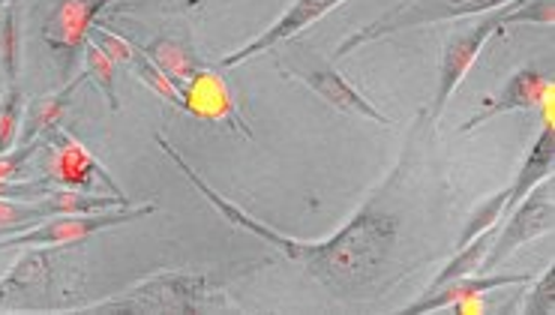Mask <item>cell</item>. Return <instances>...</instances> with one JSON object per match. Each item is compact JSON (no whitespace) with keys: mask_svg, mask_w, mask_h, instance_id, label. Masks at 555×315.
Wrapping results in <instances>:
<instances>
[{"mask_svg":"<svg viewBox=\"0 0 555 315\" xmlns=\"http://www.w3.org/2000/svg\"><path fill=\"white\" fill-rule=\"evenodd\" d=\"M22 111H25V100L15 84L3 88L0 96V154L13 150L18 145V130H22Z\"/></svg>","mask_w":555,"mask_h":315,"instance_id":"cell-19","label":"cell"},{"mask_svg":"<svg viewBox=\"0 0 555 315\" xmlns=\"http://www.w3.org/2000/svg\"><path fill=\"white\" fill-rule=\"evenodd\" d=\"M529 283V274H465L456 276V279H448L441 283L439 289L424 291L414 303L405 306V313H436V310H448L451 303L463 301V298H480L492 289H511V286H526Z\"/></svg>","mask_w":555,"mask_h":315,"instance_id":"cell-13","label":"cell"},{"mask_svg":"<svg viewBox=\"0 0 555 315\" xmlns=\"http://www.w3.org/2000/svg\"><path fill=\"white\" fill-rule=\"evenodd\" d=\"M504 3H511V0H409V3H400L385 15H378L375 22L363 25L361 30L349 34L346 40L339 42L334 61L346 57V54L361 49L366 42L385 40V37H393V34H402V30H412V27L421 25H439V22H451V18L490 13V10L504 6Z\"/></svg>","mask_w":555,"mask_h":315,"instance_id":"cell-4","label":"cell"},{"mask_svg":"<svg viewBox=\"0 0 555 315\" xmlns=\"http://www.w3.org/2000/svg\"><path fill=\"white\" fill-rule=\"evenodd\" d=\"M156 145L159 150L171 157V162L183 171V178L202 193L205 201H210L214 208L220 210V216H225V223L234 228H244L249 235L268 240L271 247L283 252L288 262L304 264V271L322 286L327 294L343 298V301H358L373 294L382 271L388 267L397 237H400V210L393 205V193L400 186L402 174L412 162V147L402 150L400 162L390 169L385 178V184L375 189L373 196L363 201L361 208L351 213V220L339 232H334L324 240H297V237L280 235L273 232L271 225L259 223L256 216H249L244 208H237L234 201L222 198L214 186L207 184L205 178L186 162V159L175 150V145L168 142L163 132H156Z\"/></svg>","mask_w":555,"mask_h":315,"instance_id":"cell-1","label":"cell"},{"mask_svg":"<svg viewBox=\"0 0 555 315\" xmlns=\"http://www.w3.org/2000/svg\"><path fill=\"white\" fill-rule=\"evenodd\" d=\"M526 310L529 313H553L555 310V267L550 264V271L541 276V283L534 286L529 298H526Z\"/></svg>","mask_w":555,"mask_h":315,"instance_id":"cell-27","label":"cell"},{"mask_svg":"<svg viewBox=\"0 0 555 315\" xmlns=\"http://www.w3.org/2000/svg\"><path fill=\"white\" fill-rule=\"evenodd\" d=\"M37 150H39V142H30V145H15L13 150L0 154V184H13V181H22L27 159L34 157Z\"/></svg>","mask_w":555,"mask_h":315,"instance_id":"cell-25","label":"cell"},{"mask_svg":"<svg viewBox=\"0 0 555 315\" xmlns=\"http://www.w3.org/2000/svg\"><path fill=\"white\" fill-rule=\"evenodd\" d=\"M18 10L10 3L0 13V73L7 84H15V73H18Z\"/></svg>","mask_w":555,"mask_h":315,"instance_id":"cell-20","label":"cell"},{"mask_svg":"<svg viewBox=\"0 0 555 315\" xmlns=\"http://www.w3.org/2000/svg\"><path fill=\"white\" fill-rule=\"evenodd\" d=\"M514 22H534V25L553 27L555 22L553 0H522V3L514 6L511 15H507V25H514Z\"/></svg>","mask_w":555,"mask_h":315,"instance_id":"cell-26","label":"cell"},{"mask_svg":"<svg viewBox=\"0 0 555 315\" xmlns=\"http://www.w3.org/2000/svg\"><path fill=\"white\" fill-rule=\"evenodd\" d=\"M46 139H49V162H46L49 184L64 186V189H85V193H93L96 184H103L112 196H127L120 193V186L105 171L103 162L93 157L73 132L54 127Z\"/></svg>","mask_w":555,"mask_h":315,"instance_id":"cell-7","label":"cell"},{"mask_svg":"<svg viewBox=\"0 0 555 315\" xmlns=\"http://www.w3.org/2000/svg\"><path fill=\"white\" fill-rule=\"evenodd\" d=\"M117 0H61L54 6L52 18L46 22L42 37L52 45V52L69 66L76 61V54L85 49V42L91 37V27L96 15L103 13L105 6H112Z\"/></svg>","mask_w":555,"mask_h":315,"instance_id":"cell-12","label":"cell"},{"mask_svg":"<svg viewBox=\"0 0 555 315\" xmlns=\"http://www.w3.org/2000/svg\"><path fill=\"white\" fill-rule=\"evenodd\" d=\"M88 79L85 73H78L76 79L64 84L57 93L49 96H37L25 105L22 111V130H18V145H30V142H42L54 127H61V120L73 105V93L78 91V84Z\"/></svg>","mask_w":555,"mask_h":315,"instance_id":"cell-14","label":"cell"},{"mask_svg":"<svg viewBox=\"0 0 555 315\" xmlns=\"http://www.w3.org/2000/svg\"><path fill=\"white\" fill-rule=\"evenodd\" d=\"M504 201H507V186L499 189L495 196L487 198V201H480L478 208L472 210V216L465 220V228H463V235H460V244H456V247H465V244H468L475 235H480L483 228H490V225L499 223V220H502Z\"/></svg>","mask_w":555,"mask_h":315,"instance_id":"cell-22","label":"cell"},{"mask_svg":"<svg viewBox=\"0 0 555 315\" xmlns=\"http://www.w3.org/2000/svg\"><path fill=\"white\" fill-rule=\"evenodd\" d=\"M343 3H346V0H295V3H292L264 34H259L256 40H249L246 45H241L237 52L225 54V57H222V66H225V69H234V66L253 61L256 54L280 49V45H285L288 40H295L297 34L310 30L315 22H322L324 15L334 13L336 6H343Z\"/></svg>","mask_w":555,"mask_h":315,"instance_id":"cell-10","label":"cell"},{"mask_svg":"<svg viewBox=\"0 0 555 315\" xmlns=\"http://www.w3.org/2000/svg\"><path fill=\"white\" fill-rule=\"evenodd\" d=\"M39 208L46 216H54V213H96V210H112V208H130V198L127 196H93V193H85V189H49Z\"/></svg>","mask_w":555,"mask_h":315,"instance_id":"cell-17","label":"cell"},{"mask_svg":"<svg viewBox=\"0 0 555 315\" xmlns=\"http://www.w3.org/2000/svg\"><path fill=\"white\" fill-rule=\"evenodd\" d=\"M220 286L207 274L193 271H163L135 283L124 294H112L105 301L91 303V313H198L217 303Z\"/></svg>","mask_w":555,"mask_h":315,"instance_id":"cell-2","label":"cell"},{"mask_svg":"<svg viewBox=\"0 0 555 315\" xmlns=\"http://www.w3.org/2000/svg\"><path fill=\"white\" fill-rule=\"evenodd\" d=\"M156 213V205H142V208H112L96 210V213H54L52 220L18 228L13 237L0 240V250H25V247H66V244H81L96 232L115 228V225L144 220Z\"/></svg>","mask_w":555,"mask_h":315,"instance_id":"cell-6","label":"cell"},{"mask_svg":"<svg viewBox=\"0 0 555 315\" xmlns=\"http://www.w3.org/2000/svg\"><path fill=\"white\" fill-rule=\"evenodd\" d=\"M280 69L288 79H297L304 88H310L322 103H327L336 111L349 115V118L373 120L382 127H393V120L388 115H382L358 88H351L349 81L336 73L334 61H327L322 54H315L307 45H295V52L280 54Z\"/></svg>","mask_w":555,"mask_h":315,"instance_id":"cell-5","label":"cell"},{"mask_svg":"<svg viewBox=\"0 0 555 315\" xmlns=\"http://www.w3.org/2000/svg\"><path fill=\"white\" fill-rule=\"evenodd\" d=\"M451 306H453V313H460V315L483 313V310H487V303H483V294H480V298H463V301L451 303Z\"/></svg>","mask_w":555,"mask_h":315,"instance_id":"cell-28","label":"cell"},{"mask_svg":"<svg viewBox=\"0 0 555 315\" xmlns=\"http://www.w3.org/2000/svg\"><path fill=\"white\" fill-rule=\"evenodd\" d=\"M522 0H511L504 6H495L492 13H480L478 22L472 25L456 27L451 37L444 40V52H441V66H439V88H436V100H433V108H429V123L436 127L444 111V105L451 103V96L456 93V88L463 84V79L472 73V66L480 57V52L487 49V42L495 37V34H504L507 27V15L514 6H519Z\"/></svg>","mask_w":555,"mask_h":315,"instance_id":"cell-3","label":"cell"},{"mask_svg":"<svg viewBox=\"0 0 555 315\" xmlns=\"http://www.w3.org/2000/svg\"><path fill=\"white\" fill-rule=\"evenodd\" d=\"M88 40H91L115 66H130L132 61H135V54H139V49H135L132 42H127L120 34H115V30H108V27L103 25H93Z\"/></svg>","mask_w":555,"mask_h":315,"instance_id":"cell-23","label":"cell"},{"mask_svg":"<svg viewBox=\"0 0 555 315\" xmlns=\"http://www.w3.org/2000/svg\"><path fill=\"white\" fill-rule=\"evenodd\" d=\"M553 178H550V184L541 181V184L531 189L529 196L519 201L517 208L504 216V225H499V235L492 240L490 252L483 255L480 267L492 271V267H499L502 259H507L517 247L529 244L531 237L553 235Z\"/></svg>","mask_w":555,"mask_h":315,"instance_id":"cell-8","label":"cell"},{"mask_svg":"<svg viewBox=\"0 0 555 315\" xmlns=\"http://www.w3.org/2000/svg\"><path fill=\"white\" fill-rule=\"evenodd\" d=\"M46 213L34 201H18V198H0V228H27L39 223Z\"/></svg>","mask_w":555,"mask_h":315,"instance_id":"cell-24","label":"cell"},{"mask_svg":"<svg viewBox=\"0 0 555 315\" xmlns=\"http://www.w3.org/2000/svg\"><path fill=\"white\" fill-rule=\"evenodd\" d=\"M181 93V111L193 115L195 120H205V123H222L232 132H241L246 142H253V130H249V123H246L241 108L234 103L232 88H229V81H225L220 69L202 66L193 79L183 84Z\"/></svg>","mask_w":555,"mask_h":315,"instance_id":"cell-9","label":"cell"},{"mask_svg":"<svg viewBox=\"0 0 555 315\" xmlns=\"http://www.w3.org/2000/svg\"><path fill=\"white\" fill-rule=\"evenodd\" d=\"M81 57H85V76L103 91L105 103H108V111L117 115V108H120V100H117V66L112 64L91 40L85 42Z\"/></svg>","mask_w":555,"mask_h":315,"instance_id":"cell-18","label":"cell"},{"mask_svg":"<svg viewBox=\"0 0 555 315\" xmlns=\"http://www.w3.org/2000/svg\"><path fill=\"white\" fill-rule=\"evenodd\" d=\"M210 0H168V10H195V6H205Z\"/></svg>","mask_w":555,"mask_h":315,"instance_id":"cell-29","label":"cell"},{"mask_svg":"<svg viewBox=\"0 0 555 315\" xmlns=\"http://www.w3.org/2000/svg\"><path fill=\"white\" fill-rule=\"evenodd\" d=\"M144 57L154 66H159L168 79L181 84V88L205 66L198 52L193 49V42L183 40V37H156V40L144 45Z\"/></svg>","mask_w":555,"mask_h":315,"instance_id":"cell-15","label":"cell"},{"mask_svg":"<svg viewBox=\"0 0 555 315\" xmlns=\"http://www.w3.org/2000/svg\"><path fill=\"white\" fill-rule=\"evenodd\" d=\"M22 259L13 264V271L0 283V298L18 294V291L46 289L52 279V250L57 247H25Z\"/></svg>","mask_w":555,"mask_h":315,"instance_id":"cell-16","label":"cell"},{"mask_svg":"<svg viewBox=\"0 0 555 315\" xmlns=\"http://www.w3.org/2000/svg\"><path fill=\"white\" fill-rule=\"evenodd\" d=\"M553 93V76L541 73V66H522L517 69L502 91L492 93V96H483V105L472 118L465 120L460 132H472L478 130L480 123L487 120L499 118L504 111H526V108H534V105H543V100Z\"/></svg>","mask_w":555,"mask_h":315,"instance_id":"cell-11","label":"cell"},{"mask_svg":"<svg viewBox=\"0 0 555 315\" xmlns=\"http://www.w3.org/2000/svg\"><path fill=\"white\" fill-rule=\"evenodd\" d=\"M130 69L139 76V79L151 88V91L156 93V96H163L168 105H175V108H181L183 105V93H181V84H175V81L168 79L166 73L159 69V66H154L147 57H144V52L139 49V54H135V61L130 64Z\"/></svg>","mask_w":555,"mask_h":315,"instance_id":"cell-21","label":"cell"},{"mask_svg":"<svg viewBox=\"0 0 555 315\" xmlns=\"http://www.w3.org/2000/svg\"><path fill=\"white\" fill-rule=\"evenodd\" d=\"M10 3H15V0H0V13H3V10H7Z\"/></svg>","mask_w":555,"mask_h":315,"instance_id":"cell-30","label":"cell"}]
</instances>
